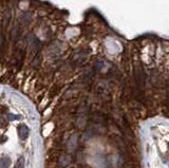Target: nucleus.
I'll use <instances>...</instances> for the list:
<instances>
[{"mask_svg":"<svg viewBox=\"0 0 169 168\" xmlns=\"http://www.w3.org/2000/svg\"><path fill=\"white\" fill-rule=\"evenodd\" d=\"M10 164H11L10 158H6V156H4V158L0 159V168H9Z\"/></svg>","mask_w":169,"mask_h":168,"instance_id":"f03ea898","label":"nucleus"},{"mask_svg":"<svg viewBox=\"0 0 169 168\" xmlns=\"http://www.w3.org/2000/svg\"><path fill=\"white\" fill-rule=\"evenodd\" d=\"M19 135L21 138H26L29 137V128L24 125L19 127Z\"/></svg>","mask_w":169,"mask_h":168,"instance_id":"f257e3e1","label":"nucleus"},{"mask_svg":"<svg viewBox=\"0 0 169 168\" xmlns=\"http://www.w3.org/2000/svg\"><path fill=\"white\" fill-rule=\"evenodd\" d=\"M14 168H24V159H23V156H20V158L18 159Z\"/></svg>","mask_w":169,"mask_h":168,"instance_id":"7ed1b4c3","label":"nucleus"}]
</instances>
